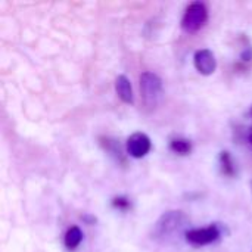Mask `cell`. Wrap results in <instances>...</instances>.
I'll use <instances>...</instances> for the list:
<instances>
[{
  "label": "cell",
  "mask_w": 252,
  "mask_h": 252,
  "mask_svg": "<svg viewBox=\"0 0 252 252\" xmlns=\"http://www.w3.org/2000/svg\"><path fill=\"white\" fill-rule=\"evenodd\" d=\"M189 224V217L179 210L164 213L152 229V239L158 242H167L182 233Z\"/></svg>",
  "instance_id": "obj_1"
},
{
  "label": "cell",
  "mask_w": 252,
  "mask_h": 252,
  "mask_svg": "<svg viewBox=\"0 0 252 252\" xmlns=\"http://www.w3.org/2000/svg\"><path fill=\"white\" fill-rule=\"evenodd\" d=\"M251 189H252V182H251Z\"/></svg>",
  "instance_id": "obj_14"
},
{
  "label": "cell",
  "mask_w": 252,
  "mask_h": 252,
  "mask_svg": "<svg viewBox=\"0 0 252 252\" xmlns=\"http://www.w3.org/2000/svg\"><path fill=\"white\" fill-rule=\"evenodd\" d=\"M241 58H242V61H251V59H252V47H248V49H245V50L242 52Z\"/></svg>",
  "instance_id": "obj_12"
},
{
  "label": "cell",
  "mask_w": 252,
  "mask_h": 252,
  "mask_svg": "<svg viewBox=\"0 0 252 252\" xmlns=\"http://www.w3.org/2000/svg\"><path fill=\"white\" fill-rule=\"evenodd\" d=\"M220 229L213 224L204 229H193V230H188L186 232V241L192 245L196 247H204V245H210L213 242H216L220 238Z\"/></svg>",
  "instance_id": "obj_4"
},
{
  "label": "cell",
  "mask_w": 252,
  "mask_h": 252,
  "mask_svg": "<svg viewBox=\"0 0 252 252\" xmlns=\"http://www.w3.org/2000/svg\"><path fill=\"white\" fill-rule=\"evenodd\" d=\"M112 204H114V207H118V208H127L130 205L128 199H126V198H117V199H114Z\"/></svg>",
  "instance_id": "obj_11"
},
{
  "label": "cell",
  "mask_w": 252,
  "mask_h": 252,
  "mask_svg": "<svg viewBox=\"0 0 252 252\" xmlns=\"http://www.w3.org/2000/svg\"><path fill=\"white\" fill-rule=\"evenodd\" d=\"M250 143H251V145H252V133H251V134H250Z\"/></svg>",
  "instance_id": "obj_13"
},
{
  "label": "cell",
  "mask_w": 252,
  "mask_h": 252,
  "mask_svg": "<svg viewBox=\"0 0 252 252\" xmlns=\"http://www.w3.org/2000/svg\"><path fill=\"white\" fill-rule=\"evenodd\" d=\"M220 164H221V171L226 176H233L235 174V165L232 161V157L229 152H221L220 154Z\"/></svg>",
  "instance_id": "obj_10"
},
{
  "label": "cell",
  "mask_w": 252,
  "mask_h": 252,
  "mask_svg": "<svg viewBox=\"0 0 252 252\" xmlns=\"http://www.w3.org/2000/svg\"><path fill=\"white\" fill-rule=\"evenodd\" d=\"M140 92L143 103L148 109H154L162 99V80L151 71H145L140 75Z\"/></svg>",
  "instance_id": "obj_2"
},
{
  "label": "cell",
  "mask_w": 252,
  "mask_h": 252,
  "mask_svg": "<svg viewBox=\"0 0 252 252\" xmlns=\"http://www.w3.org/2000/svg\"><path fill=\"white\" fill-rule=\"evenodd\" d=\"M208 21V9L202 1H193L188 6L183 18H182V28L186 32H196L199 31Z\"/></svg>",
  "instance_id": "obj_3"
},
{
  "label": "cell",
  "mask_w": 252,
  "mask_h": 252,
  "mask_svg": "<svg viewBox=\"0 0 252 252\" xmlns=\"http://www.w3.org/2000/svg\"><path fill=\"white\" fill-rule=\"evenodd\" d=\"M193 65L202 75H211L217 69V59L210 49H199L195 52Z\"/></svg>",
  "instance_id": "obj_6"
},
{
  "label": "cell",
  "mask_w": 252,
  "mask_h": 252,
  "mask_svg": "<svg viewBox=\"0 0 252 252\" xmlns=\"http://www.w3.org/2000/svg\"><path fill=\"white\" fill-rule=\"evenodd\" d=\"M115 92L118 94V97L124 102L131 105L134 102V93H133V87L130 80L126 75H118L115 80Z\"/></svg>",
  "instance_id": "obj_7"
},
{
  "label": "cell",
  "mask_w": 252,
  "mask_h": 252,
  "mask_svg": "<svg viewBox=\"0 0 252 252\" xmlns=\"http://www.w3.org/2000/svg\"><path fill=\"white\" fill-rule=\"evenodd\" d=\"M170 148H171V151H174L179 155H188L192 151V143L185 139H176L171 142Z\"/></svg>",
  "instance_id": "obj_9"
},
{
  "label": "cell",
  "mask_w": 252,
  "mask_h": 252,
  "mask_svg": "<svg viewBox=\"0 0 252 252\" xmlns=\"http://www.w3.org/2000/svg\"><path fill=\"white\" fill-rule=\"evenodd\" d=\"M81 241H83V232L80 230L78 226H72L66 230L63 242L68 250H75L81 244Z\"/></svg>",
  "instance_id": "obj_8"
},
{
  "label": "cell",
  "mask_w": 252,
  "mask_h": 252,
  "mask_svg": "<svg viewBox=\"0 0 252 252\" xmlns=\"http://www.w3.org/2000/svg\"><path fill=\"white\" fill-rule=\"evenodd\" d=\"M152 143L145 133H134L127 139V152L133 158H143L151 152Z\"/></svg>",
  "instance_id": "obj_5"
}]
</instances>
